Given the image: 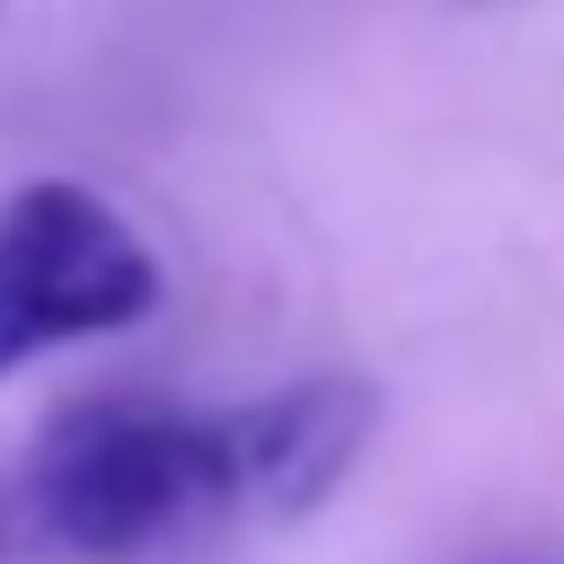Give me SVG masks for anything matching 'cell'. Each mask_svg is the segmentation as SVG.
Returning <instances> with one entry per match:
<instances>
[{
	"mask_svg": "<svg viewBox=\"0 0 564 564\" xmlns=\"http://www.w3.org/2000/svg\"><path fill=\"white\" fill-rule=\"evenodd\" d=\"M379 423L361 379H291L247 405L97 397L0 476V555L132 564L247 520H291L344 485Z\"/></svg>",
	"mask_w": 564,
	"mask_h": 564,
	"instance_id": "cell-1",
	"label": "cell"
},
{
	"mask_svg": "<svg viewBox=\"0 0 564 564\" xmlns=\"http://www.w3.org/2000/svg\"><path fill=\"white\" fill-rule=\"evenodd\" d=\"M159 256L150 238L79 176H35L0 203V388L62 352L123 335L159 308Z\"/></svg>",
	"mask_w": 564,
	"mask_h": 564,
	"instance_id": "cell-2",
	"label": "cell"
},
{
	"mask_svg": "<svg viewBox=\"0 0 564 564\" xmlns=\"http://www.w3.org/2000/svg\"><path fill=\"white\" fill-rule=\"evenodd\" d=\"M476 564H564V546H555V538H520V546H494V555H476Z\"/></svg>",
	"mask_w": 564,
	"mask_h": 564,
	"instance_id": "cell-3",
	"label": "cell"
},
{
	"mask_svg": "<svg viewBox=\"0 0 564 564\" xmlns=\"http://www.w3.org/2000/svg\"><path fill=\"white\" fill-rule=\"evenodd\" d=\"M0 18H9V0H0Z\"/></svg>",
	"mask_w": 564,
	"mask_h": 564,
	"instance_id": "cell-4",
	"label": "cell"
}]
</instances>
